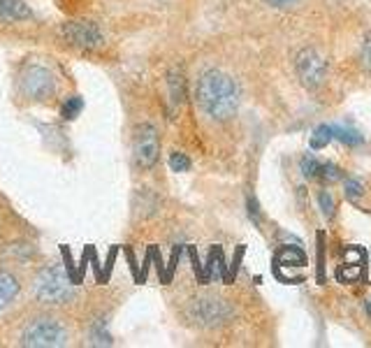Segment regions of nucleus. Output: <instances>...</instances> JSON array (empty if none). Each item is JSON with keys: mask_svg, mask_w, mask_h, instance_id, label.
<instances>
[{"mask_svg": "<svg viewBox=\"0 0 371 348\" xmlns=\"http://www.w3.org/2000/svg\"><path fill=\"white\" fill-rule=\"evenodd\" d=\"M195 98L207 116L214 121H225L240 107V86L220 70H207L198 80Z\"/></svg>", "mask_w": 371, "mask_h": 348, "instance_id": "nucleus-1", "label": "nucleus"}, {"mask_svg": "<svg viewBox=\"0 0 371 348\" xmlns=\"http://www.w3.org/2000/svg\"><path fill=\"white\" fill-rule=\"evenodd\" d=\"M72 281L70 276L60 272V267L51 265L44 267L42 272L35 278V298L44 304H63L68 300H72Z\"/></svg>", "mask_w": 371, "mask_h": 348, "instance_id": "nucleus-2", "label": "nucleus"}, {"mask_svg": "<svg viewBox=\"0 0 371 348\" xmlns=\"http://www.w3.org/2000/svg\"><path fill=\"white\" fill-rule=\"evenodd\" d=\"M21 344L28 348H56L68 344V330L56 318H35L26 325Z\"/></svg>", "mask_w": 371, "mask_h": 348, "instance_id": "nucleus-3", "label": "nucleus"}, {"mask_svg": "<svg viewBox=\"0 0 371 348\" xmlns=\"http://www.w3.org/2000/svg\"><path fill=\"white\" fill-rule=\"evenodd\" d=\"M186 313H188V318L200 327H216V325H223L230 318V307L225 300H218V298H195L188 304Z\"/></svg>", "mask_w": 371, "mask_h": 348, "instance_id": "nucleus-4", "label": "nucleus"}, {"mask_svg": "<svg viewBox=\"0 0 371 348\" xmlns=\"http://www.w3.org/2000/svg\"><path fill=\"white\" fill-rule=\"evenodd\" d=\"M161 156V139H158V130L151 124H139L135 128V142H132V158H135L137 168L149 170L158 163Z\"/></svg>", "mask_w": 371, "mask_h": 348, "instance_id": "nucleus-5", "label": "nucleus"}, {"mask_svg": "<svg viewBox=\"0 0 371 348\" xmlns=\"http://www.w3.org/2000/svg\"><path fill=\"white\" fill-rule=\"evenodd\" d=\"M60 35H63L68 45L84 51H98L104 47V35L100 31V26L93 21H68L60 28Z\"/></svg>", "mask_w": 371, "mask_h": 348, "instance_id": "nucleus-6", "label": "nucleus"}, {"mask_svg": "<svg viewBox=\"0 0 371 348\" xmlns=\"http://www.w3.org/2000/svg\"><path fill=\"white\" fill-rule=\"evenodd\" d=\"M295 72L306 89H318L325 82V75H328V63L316 49L306 47L295 56Z\"/></svg>", "mask_w": 371, "mask_h": 348, "instance_id": "nucleus-7", "label": "nucleus"}, {"mask_svg": "<svg viewBox=\"0 0 371 348\" xmlns=\"http://www.w3.org/2000/svg\"><path fill=\"white\" fill-rule=\"evenodd\" d=\"M54 75L42 65H28L21 75V91L31 100H47L54 93Z\"/></svg>", "mask_w": 371, "mask_h": 348, "instance_id": "nucleus-8", "label": "nucleus"}, {"mask_svg": "<svg viewBox=\"0 0 371 348\" xmlns=\"http://www.w3.org/2000/svg\"><path fill=\"white\" fill-rule=\"evenodd\" d=\"M33 10L26 0H0V21H28Z\"/></svg>", "mask_w": 371, "mask_h": 348, "instance_id": "nucleus-9", "label": "nucleus"}, {"mask_svg": "<svg viewBox=\"0 0 371 348\" xmlns=\"http://www.w3.org/2000/svg\"><path fill=\"white\" fill-rule=\"evenodd\" d=\"M19 295V281L10 272H0V311Z\"/></svg>", "mask_w": 371, "mask_h": 348, "instance_id": "nucleus-10", "label": "nucleus"}, {"mask_svg": "<svg viewBox=\"0 0 371 348\" xmlns=\"http://www.w3.org/2000/svg\"><path fill=\"white\" fill-rule=\"evenodd\" d=\"M167 86H170V100L174 104H181L186 98V80L179 70H172V72L167 75Z\"/></svg>", "mask_w": 371, "mask_h": 348, "instance_id": "nucleus-11", "label": "nucleus"}, {"mask_svg": "<svg viewBox=\"0 0 371 348\" xmlns=\"http://www.w3.org/2000/svg\"><path fill=\"white\" fill-rule=\"evenodd\" d=\"M334 130V139H339V142L348 144V146H360L365 142V135L357 133L355 128H348V126H332Z\"/></svg>", "mask_w": 371, "mask_h": 348, "instance_id": "nucleus-12", "label": "nucleus"}, {"mask_svg": "<svg viewBox=\"0 0 371 348\" xmlns=\"http://www.w3.org/2000/svg\"><path fill=\"white\" fill-rule=\"evenodd\" d=\"M332 139H334V130H332V126H328V124L318 126V128L313 130V135H311V149H313V151L325 149V146H328V144L332 142Z\"/></svg>", "mask_w": 371, "mask_h": 348, "instance_id": "nucleus-13", "label": "nucleus"}, {"mask_svg": "<svg viewBox=\"0 0 371 348\" xmlns=\"http://www.w3.org/2000/svg\"><path fill=\"white\" fill-rule=\"evenodd\" d=\"M82 109H84L82 95H70V98L60 104V116L68 119V121H72V119H77L79 114H82Z\"/></svg>", "mask_w": 371, "mask_h": 348, "instance_id": "nucleus-14", "label": "nucleus"}, {"mask_svg": "<svg viewBox=\"0 0 371 348\" xmlns=\"http://www.w3.org/2000/svg\"><path fill=\"white\" fill-rule=\"evenodd\" d=\"M321 161L316 158V156H304L302 161H299V170H302V174L306 179H318V174H321Z\"/></svg>", "mask_w": 371, "mask_h": 348, "instance_id": "nucleus-15", "label": "nucleus"}, {"mask_svg": "<svg viewBox=\"0 0 371 348\" xmlns=\"http://www.w3.org/2000/svg\"><path fill=\"white\" fill-rule=\"evenodd\" d=\"M343 172L337 168V165L332 163H323L321 165V174H318V179H323L325 184H337V181H341Z\"/></svg>", "mask_w": 371, "mask_h": 348, "instance_id": "nucleus-16", "label": "nucleus"}, {"mask_svg": "<svg viewBox=\"0 0 371 348\" xmlns=\"http://www.w3.org/2000/svg\"><path fill=\"white\" fill-rule=\"evenodd\" d=\"M60 256H63V263H65V274L70 276V281L75 286H79V274H77V267H75V260L72 254H70L68 246H60Z\"/></svg>", "mask_w": 371, "mask_h": 348, "instance_id": "nucleus-17", "label": "nucleus"}, {"mask_svg": "<svg viewBox=\"0 0 371 348\" xmlns=\"http://www.w3.org/2000/svg\"><path fill=\"white\" fill-rule=\"evenodd\" d=\"M170 168H172V172H188L190 170V158L181 151H172L170 153Z\"/></svg>", "mask_w": 371, "mask_h": 348, "instance_id": "nucleus-18", "label": "nucleus"}, {"mask_svg": "<svg viewBox=\"0 0 371 348\" xmlns=\"http://www.w3.org/2000/svg\"><path fill=\"white\" fill-rule=\"evenodd\" d=\"M117 256H119V246H112L107 260H104V267H102V283H109V276L114 272V263H117Z\"/></svg>", "mask_w": 371, "mask_h": 348, "instance_id": "nucleus-19", "label": "nucleus"}, {"mask_svg": "<svg viewBox=\"0 0 371 348\" xmlns=\"http://www.w3.org/2000/svg\"><path fill=\"white\" fill-rule=\"evenodd\" d=\"M318 202H321V209H323L325 219H332V216H334V197L328 193V190H323V193L318 195Z\"/></svg>", "mask_w": 371, "mask_h": 348, "instance_id": "nucleus-20", "label": "nucleus"}, {"mask_svg": "<svg viewBox=\"0 0 371 348\" xmlns=\"http://www.w3.org/2000/svg\"><path fill=\"white\" fill-rule=\"evenodd\" d=\"M343 188H346V197H350V200H357L365 193V186H362L357 179H346L343 181Z\"/></svg>", "mask_w": 371, "mask_h": 348, "instance_id": "nucleus-21", "label": "nucleus"}, {"mask_svg": "<svg viewBox=\"0 0 371 348\" xmlns=\"http://www.w3.org/2000/svg\"><path fill=\"white\" fill-rule=\"evenodd\" d=\"M88 263H91V267H93L95 281H98V283H102V265H100L98 256H95V249H93V246H91V256H88Z\"/></svg>", "mask_w": 371, "mask_h": 348, "instance_id": "nucleus-22", "label": "nucleus"}, {"mask_svg": "<svg viewBox=\"0 0 371 348\" xmlns=\"http://www.w3.org/2000/svg\"><path fill=\"white\" fill-rule=\"evenodd\" d=\"M179 256H181V249L176 246V249H174V254H172V258H170V265H167L165 281H170V278L174 276V272H176V265H179Z\"/></svg>", "mask_w": 371, "mask_h": 348, "instance_id": "nucleus-23", "label": "nucleus"}, {"mask_svg": "<svg viewBox=\"0 0 371 348\" xmlns=\"http://www.w3.org/2000/svg\"><path fill=\"white\" fill-rule=\"evenodd\" d=\"M249 219L255 225H260V205H258V200H255L253 195L249 197Z\"/></svg>", "mask_w": 371, "mask_h": 348, "instance_id": "nucleus-24", "label": "nucleus"}, {"mask_svg": "<svg viewBox=\"0 0 371 348\" xmlns=\"http://www.w3.org/2000/svg\"><path fill=\"white\" fill-rule=\"evenodd\" d=\"M362 65H365V70H371V35L365 40V47H362Z\"/></svg>", "mask_w": 371, "mask_h": 348, "instance_id": "nucleus-25", "label": "nucleus"}, {"mask_svg": "<svg viewBox=\"0 0 371 348\" xmlns=\"http://www.w3.org/2000/svg\"><path fill=\"white\" fill-rule=\"evenodd\" d=\"M126 258H128V265H130V274L135 276V281H139V265H137V260H135V256H132L130 249H126Z\"/></svg>", "mask_w": 371, "mask_h": 348, "instance_id": "nucleus-26", "label": "nucleus"}, {"mask_svg": "<svg viewBox=\"0 0 371 348\" xmlns=\"http://www.w3.org/2000/svg\"><path fill=\"white\" fill-rule=\"evenodd\" d=\"M262 3H267V5H271V7H281V10H284V7H293V5H297L299 0H262Z\"/></svg>", "mask_w": 371, "mask_h": 348, "instance_id": "nucleus-27", "label": "nucleus"}]
</instances>
